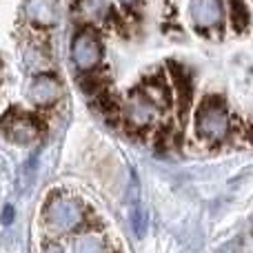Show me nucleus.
Masks as SVG:
<instances>
[{"label":"nucleus","instance_id":"nucleus-1","mask_svg":"<svg viewBox=\"0 0 253 253\" xmlns=\"http://www.w3.org/2000/svg\"><path fill=\"white\" fill-rule=\"evenodd\" d=\"M171 105V91L162 78H153L142 83L131 91L125 102V120L131 126L147 129L162 118Z\"/></svg>","mask_w":253,"mask_h":253},{"label":"nucleus","instance_id":"nucleus-2","mask_svg":"<svg viewBox=\"0 0 253 253\" xmlns=\"http://www.w3.org/2000/svg\"><path fill=\"white\" fill-rule=\"evenodd\" d=\"M231 118L220 98H207L196 111V133L207 142H222L229 135Z\"/></svg>","mask_w":253,"mask_h":253},{"label":"nucleus","instance_id":"nucleus-3","mask_svg":"<svg viewBox=\"0 0 253 253\" xmlns=\"http://www.w3.org/2000/svg\"><path fill=\"white\" fill-rule=\"evenodd\" d=\"M83 220H84V209L74 198L56 196L44 207V222L58 233L74 231V229H78L83 224Z\"/></svg>","mask_w":253,"mask_h":253},{"label":"nucleus","instance_id":"nucleus-4","mask_svg":"<svg viewBox=\"0 0 253 253\" xmlns=\"http://www.w3.org/2000/svg\"><path fill=\"white\" fill-rule=\"evenodd\" d=\"M102 58V47L91 29H83L74 38V60L80 69H93Z\"/></svg>","mask_w":253,"mask_h":253},{"label":"nucleus","instance_id":"nucleus-5","mask_svg":"<svg viewBox=\"0 0 253 253\" xmlns=\"http://www.w3.org/2000/svg\"><path fill=\"white\" fill-rule=\"evenodd\" d=\"M2 133H4V138L16 144H29L38 138V126H36L31 116H25V114L11 116L9 114L2 123Z\"/></svg>","mask_w":253,"mask_h":253},{"label":"nucleus","instance_id":"nucleus-6","mask_svg":"<svg viewBox=\"0 0 253 253\" xmlns=\"http://www.w3.org/2000/svg\"><path fill=\"white\" fill-rule=\"evenodd\" d=\"M189 11H191V20L198 29H213L222 22V2L220 0H191Z\"/></svg>","mask_w":253,"mask_h":253},{"label":"nucleus","instance_id":"nucleus-7","mask_svg":"<svg viewBox=\"0 0 253 253\" xmlns=\"http://www.w3.org/2000/svg\"><path fill=\"white\" fill-rule=\"evenodd\" d=\"M27 96L36 105H53L60 98V83L51 74H38L31 80L29 89H27Z\"/></svg>","mask_w":253,"mask_h":253},{"label":"nucleus","instance_id":"nucleus-8","mask_svg":"<svg viewBox=\"0 0 253 253\" xmlns=\"http://www.w3.org/2000/svg\"><path fill=\"white\" fill-rule=\"evenodd\" d=\"M27 20L34 27L40 29H49L58 22L60 18V9H58V0H29L25 7Z\"/></svg>","mask_w":253,"mask_h":253},{"label":"nucleus","instance_id":"nucleus-9","mask_svg":"<svg viewBox=\"0 0 253 253\" xmlns=\"http://www.w3.org/2000/svg\"><path fill=\"white\" fill-rule=\"evenodd\" d=\"M171 74L175 80V89H178V100L182 105V111L189 109L191 105V83H189V76L184 74V69H180L178 65H171Z\"/></svg>","mask_w":253,"mask_h":253},{"label":"nucleus","instance_id":"nucleus-10","mask_svg":"<svg viewBox=\"0 0 253 253\" xmlns=\"http://www.w3.org/2000/svg\"><path fill=\"white\" fill-rule=\"evenodd\" d=\"M74 253H107V247L100 236L84 233L74 240Z\"/></svg>","mask_w":253,"mask_h":253},{"label":"nucleus","instance_id":"nucleus-11","mask_svg":"<svg viewBox=\"0 0 253 253\" xmlns=\"http://www.w3.org/2000/svg\"><path fill=\"white\" fill-rule=\"evenodd\" d=\"M78 11L87 20H100L109 13V4H107V0H80Z\"/></svg>","mask_w":253,"mask_h":253},{"label":"nucleus","instance_id":"nucleus-12","mask_svg":"<svg viewBox=\"0 0 253 253\" xmlns=\"http://www.w3.org/2000/svg\"><path fill=\"white\" fill-rule=\"evenodd\" d=\"M229 7H231V25L233 29L242 31L249 25V9H247L245 0H229Z\"/></svg>","mask_w":253,"mask_h":253},{"label":"nucleus","instance_id":"nucleus-13","mask_svg":"<svg viewBox=\"0 0 253 253\" xmlns=\"http://www.w3.org/2000/svg\"><path fill=\"white\" fill-rule=\"evenodd\" d=\"M13 215H16V213H13V207L7 205L2 209V224H11L13 222Z\"/></svg>","mask_w":253,"mask_h":253},{"label":"nucleus","instance_id":"nucleus-14","mask_svg":"<svg viewBox=\"0 0 253 253\" xmlns=\"http://www.w3.org/2000/svg\"><path fill=\"white\" fill-rule=\"evenodd\" d=\"M42 253H65V251H62V247H60V245H56V242H51V245H47V247H44Z\"/></svg>","mask_w":253,"mask_h":253},{"label":"nucleus","instance_id":"nucleus-15","mask_svg":"<svg viewBox=\"0 0 253 253\" xmlns=\"http://www.w3.org/2000/svg\"><path fill=\"white\" fill-rule=\"evenodd\" d=\"M238 251V245H227L224 249H220L218 253H236Z\"/></svg>","mask_w":253,"mask_h":253},{"label":"nucleus","instance_id":"nucleus-16","mask_svg":"<svg viewBox=\"0 0 253 253\" xmlns=\"http://www.w3.org/2000/svg\"><path fill=\"white\" fill-rule=\"evenodd\" d=\"M120 2H123V4H126V7H129V4H133L135 0H120Z\"/></svg>","mask_w":253,"mask_h":253},{"label":"nucleus","instance_id":"nucleus-17","mask_svg":"<svg viewBox=\"0 0 253 253\" xmlns=\"http://www.w3.org/2000/svg\"><path fill=\"white\" fill-rule=\"evenodd\" d=\"M251 233H253V222H251Z\"/></svg>","mask_w":253,"mask_h":253}]
</instances>
